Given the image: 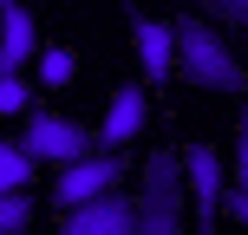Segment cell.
<instances>
[{"label":"cell","mask_w":248,"mask_h":235,"mask_svg":"<svg viewBox=\"0 0 248 235\" xmlns=\"http://www.w3.org/2000/svg\"><path fill=\"white\" fill-rule=\"evenodd\" d=\"M144 118H150V92L144 85H118L111 92V111H105V124H98V144L105 150H124L137 131H144Z\"/></svg>","instance_id":"obj_7"},{"label":"cell","mask_w":248,"mask_h":235,"mask_svg":"<svg viewBox=\"0 0 248 235\" xmlns=\"http://www.w3.org/2000/svg\"><path fill=\"white\" fill-rule=\"evenodd\" d=\"M202 7H209L216 20H235V26H248V0H202Z\"/></svg>","instance_id":"obj_14"},{"label":"cell","mask_w":248,"mask_h":235,"mask_svg":"<svg viewBox=\"0 0 248 235\" xmlns=\"http://www.w3.org/2000/svg\"><path fill=\"white\" fill-rule=\"evenodd\" d=\"M137 59H144V78L176 72V33L163 20H137Z\"/></svg>","instance_id":"obj_9"},{"label":"cell","mask_w":248,"mask_h":235,"mask_svg":"<svg viewBox=\"0 0 248 235\" xmlns=\"http://www.w3.org/2000/svg\"><path fill=\"white\" fill-rule=\"evenodd\" d=\"M235 189H248V118H242V144H235Z\"/></svg>","instance_id":"obj_16"},{"label":"cell","mask_w":248,"mask_h":235,"mask_svg":"<svg viewBox=\"0 0 248 235\" xmlns=\"http://www.w3.org/2000/svg\"><path fill=\"white\" fill-rule=\"evenodd\" d=\"M183 150H157L144 163V196H137V229L144 235H176L183 229Z\"/></svg>","instance_id":"obj_2"},{"label":"cell","mask_w":248,"mask_h":235,"mask_svg":"<svg viewBox=\"0 0 248 235\" xmlns=\"http://www.w3.org/2000/svg\"><path fill=\"white\" fill-rule=\"evenodd\" d=\"M13 229H33V196L26 189H0V235Z\"/></svg>","instance_id":"obj_11"},{"label":"cell","mask_w":248,"mask_h":235,"mask_svg":"<svg viewBox=\"0 0 248 235\" xmlns=\"http://www.w3.org/2000/svg\"><path fill=\"white\" fill-rule=\"evenodd\" d=\"M183 183H189V196H196V222H216V216H222V196H229V170H222V157H216L209 144L183 150Z\"/></svg>","instance_id":"obj_6"},{"label":"cell","mask_w":248,"mask_h":235,"mask_svg":"<svg viewBox=\"0 0 248 235\" xmlns=\"http://www.w3.org/2000/svg\"><path fill=\"white\" fill-rule=\"evenodd\" d=\"M33 52H39V33H33L26 0H0V72H20Z\"/></svg>","instance_id":"obj_8"},{"label":"cell","mask_w":248,"mask_h":235,"mask_svg":"<svg viewBox=\"0 0 248 235\" xmlns=\"http://www.w3.org/2000/svg\"><path fill=\"white\" fill-rule=\"evenodd\" d=\"M59 229H72V235H131L137 229V203L105 189V196L78 203V209H59Z\"/></svg>","instance_id":"obj_5"},{"label":"cell","mask_w":248,"mask_h":235,"mask_svg":"<svg viewBox=\"0 0 248 235\" xmlns=\"http://www.w3.org/2000/svg\"><path fill=\"white\" fill-rule=\"evenodd\" d=\"M39 78H46L52 92H59V85H72V78H78V59H72V52H65V46L39 52Z\"/></svg>","instance_id":"obj_12"},{"label":"cell","mask_w":248,"mask_h":235,"mask_svg":"<svg viewBox=\"0 0 248 235\" xmlns=\"http://www.w3.org/2000/svg\"><path fill=\"white\" fill-rule=\"evenodd\" d=\"M20 144L33 150L39 163H72V157H85V150H98V137H92L85 124L59 118V111H33L20 124Z\"/></svg>","instance_id":"obj_4"},{"label":"cell","mask_w":248,"mask_h":235,"mask_svg":"<svg viewBox=\"0 0 248 235\" xmlns=\"http://www.w3.org/2000/svg\"><path fill=\"white\" fill-rule=\"evenodd\" d=\"M118 176H124V157L98 144V150H85V157L59 163V176H52V203H59V209H78V203H92V196H105V189H118Z\"/></svg>","instance_id":"obj_3"},{"label":"cell","mask_w":248,"mask_h":235,"mask_svg":"<svg viewBox=\"0 0 248 235\" xmlns=\"http://www.w3.org/2000/svg\"><path fill=\"white\" fill-rule=\"evenodd\" d=\"M170 33H176V78H189L196 92H229V98L248 92L242 59L216 39L209 20H170Z\"/></svg>","instance_id":"obj_1"},{"label":"cell","mask_w":248,"mask_h":235,"mask_svg":"<svg viewBox=\"0 0 248 235\" xmlns=\"http://www.w3.org/2000/svg\"><path fill=\"white\" fill-rule=\"evenodd\" d=\"M33 176H39V157L20 144V137H7V144H0V189H26Z\"/></svg>","instance_id":"obj_10"},{"label":"cell","mask_w":248,"mask_h":235,"mask_svg":"<svg viewBox=\"0 0 248 235\" xmlns=\"http://www.w3.org/2000/svg\"><path fill=\"white\" fill-rule=\"evenodd\" d=\"M222 216H229V222H242V229H248V189H229V196H222Z\"/></svg>","instance_id":"obj_15"},{"label":"cell","mask_w":248,"mask_h":235,"mask_svg":"<svg viewBox=\"0 0 248 235\" xmlns=\"http://www.w3.org/2000/svg\"><path fill=\"white\" fill-rule=\"evenodd\" d=\"M26 98H33L26 78H20V72H0V111H26Z\"/></svg>","instance_id":"obj_13"}]
</instances>
